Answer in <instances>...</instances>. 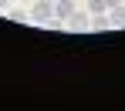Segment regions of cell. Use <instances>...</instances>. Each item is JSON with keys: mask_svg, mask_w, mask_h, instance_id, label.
Segmentation results:
<instances>
[{"mask_svg": "<svg viewBox=\"0 0 125 111\" xmlns=\"http://www.w3.org/2000/svg\"><path fill=\"white\" fill-rule=\"evenodd\" d=\"M54 17H58L54 0H37V3H34V10H31V20H37V24H51Z\"/></svg>", "mask_w": 125, "mask_h": 111, "instance_id": "1", "label": "cell"}, {"mask_svg": "<svg viewBox=\"0 0 125 111\" xmlns=\"http://www.w3.org/2000/svg\"><path fill=\"white\" fill-rule=\"evenodd\" d=\"M88 17H91L88 10H74L64 24H68V30H88V27H91V20H88Z\"/></svg>", "mask_w": 125, "mask_h": 111, "instance_id": "2", "label": "cell"}, {"mask_svg": "<svg viewBox=\"0 0 125 111\" xmlns=\"http://www.w3.org/2000/svg\"><path fill=\"white\" fill-rule=\"evenodd\" d=\"M54 10H58L61 20H68V17L74 14V3H71V0H54Z\"/></svg>", "mask_w": 125, "mask_h": 111, "instance_id": "3", "label": "cell"}, {"mask_svg": "<svg viewBox=\"0 0 125 111\" xmlns=\"http://www.w3.org/2000/svg\"><path fill=\"white\" fill-rule=\"evenodd\" d=\"M108 27H112L108 14H91V30H108Z\"/></svg>", "mask_w": 125, "mask_h": 111, "instance_id": "4", "label": "cell"}, {"mask_svg": "<svg viewBox=\"0 0 125 111\" xmlns=\"http://www.w3.org/2000/svg\"><path fill=\"white\" fill-rule=\"evenodd\" d=\"M108 17H112V27H125V3L112 7V10H108Z\"/></svg>", "mask_w": 125, "mask_h": 111, "instance_id": "5", "label": "cell"}, {"mask_svg": "<svg viewBox=\"0 0 125 111\" xmlns=\"http://www.w3.org/2000/svg\"><path fill=\"white\" fill-rule=\"evenodd\" d=\"M7 17H10V20H17V24L31 20V14H27V10H21V7H10V10H7Z\"/></svg>", "mask_w": 125, "mask_h": 111, "instance_id": "6", "label": "cell"}, {"mask_svg": "<svg viewBox=\"0 0 125 111\" xmlns=\"http://www.w3.org/2000/svg\"><path fill=\"white\" fill-rule=\"evenodd\" d=\"M88 14H108V3L105 0H88Z\"/></svg>", "mask_w": 125, "mask_h": 111, "instance_id": "7", "label": "cell"}, {"mask_svg": "<svg viewBox=\"0 0 125 111\" xmlns=\"http://www.w3.org/2000/svg\"><path fill=\"white\" fill-rule=\"evenodd\" d=\"M105 3H108V10H112V7H118V3H122V0H105Z\"/></svg>", "mask_w": 125, "mask_h": 111, "instance_id": "8", "label": "cell"}, {"mask_svg": "<svg viewBox=\"0 0 125 111\" xmlns=\"http://www.w3.org/2000/svg\"><path fill=\"white\" fill-rule=\"evenodd\" d=\"M7 3H10V0H0V10H7Z\"/></svg>", "mask_w": 125, "mask_h": 111, "instance_id": "9", "label": "cell"}]
</instances>
